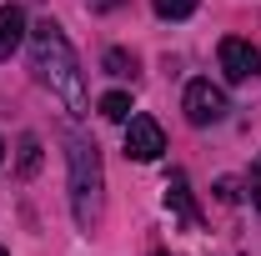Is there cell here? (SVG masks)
<instances>
[{
    "label": "cell",
    "mask_w": 261,
    "mask_h": 256,
    "mask_svg": "<svg viewBox=\"0 0 261 256\" xmlns=\"http://www.w3.org/2000/svg\"><path fill=\"white\" fill-rule=\"evenodd\" d=\"M25 40V10L20 5H0V61Z\"/></svg>",
    "instance_id": "cell-6"
},
{
    "label": "cell",
    "mask_w": 261,
    "mask_h": 256,
    "mask_svg": "<svg viewBox=\"0 0 261 256\" xmlns=\"http://www.w3.org/2000/svg\"><path fill=\"white\" fill-rule=\"evenodd\" d=\"M31 61H35V75L65 100V111L70 116H86L91 111V100H86V75H81V61H75V50H70V40L56 20H40L31 25Z\"/></svg>",
    "instance_id": "cell-1"
},
{
    "label": "cell",
    "mask_w": 261,
    "mask_h": 256,
    "mask_svg": "<svg viewBox=\"0 0 261 256\" xmlns=\"http://www.w3.org/2000/svg\"><path fill=\"white\" fill-rule=\"evenodd\" d=\"M246 191H251V201H256V206H261V161H256V171L246 176Z\"/></svg>",
    "instance_id": "cell-13"
},
{
    "label": "cell",
    "mask_w": 261,
    "mask_h": 256,
    "mask_svg": "<svg viewBox=\"0 0 261 256\" xmlns=\"http://www.w3.org/2000/svg\"><path fill=\"white\" fill-rule=\"evenodd\" d=\"M166 206H171V211H181L186 221H201V216H196V206H191V191H186V176H181V171H171V181H166Z\"/></svg>",
    "instance_id": "cell-7"
},
{
    "label": "cell",
    "mask_w": 261,
    "mask_h": 256,
    "mask_svg": "<svg viewBox=\"0 0 261 256\" xmlns=\"http://www.w3.org/2000/svg\"><path fill=\"white\" fill-rule=\"evenodd\" d=\"M0 256H5V251H0Z\"/></svg>",
    "instance_id": "cell-17"
},
{
    "label": "cell",
    "mask_w": 261,
    "mask_h": 256,
    "mask_svg": "<svg viewBox=\"0 0 261 256\" xmlns=\"http://www.w3.org/2000/svg\"><path fill=\"white\" fill-rule=\"evenodd\" d=\"M121 0H91V10H116Z\"/></svg>",
    "instance_id": "cell-14"
},
{
    "label": "cell",
    "mask_w": 261,
    "mask_h": 256,
    "mask_svg": "<svg viewBox=\"0 0 261 256\" xmlns=\"http://www.w3.org/2000/svg\"><path fill=\"white\" fill-rule=\"evenodd\" d=\"M216 196H221V201H241V186H236L231 176H221V181H216Z\"/></svg>",
    "instance_id": "cell-12"
},
{
    "label": "cell",
    "mask_w": 261,
    "mask_h": 256,
    "mask_svg": "<svg viewBox=\"0 0 261 256\" xmlns=\"http://www.w3.org/2000/svg\"><path fill=\"white\" fill-rule=\"evenodd\" d=\"M0 166H5V141H0Z\"/></svg>",
    "instance_id": "cell-15"
},
{
    "label": "cell",
    "mask_w": 261,
    "mask_h": 256,
    "mask_svg": "<svg viewBox=\"0 0 261 256\" xmlns=\"http://www.w3.org/2000/svg\"><path fill=\"white\" fill-rule=\"evenodd\" d=\"M196 5H201V0H156V15H161V20H186Z\"/></svg>",
    "instance_id": "cell-9"
},
{
    "label": "cell",
    "mask_w": 261,
    "mask_h": 256,
    "mask_svg": "<svg viewBox=\"0 0 261 256\" xmlns=\"http://www.w3.org/2000/svg\"><path fill=\"white\" fill-rule=\"evenodd\" d=\"M100 65H106V75H130V70H136V61H130L126 50H106Z\"/></svg>",
    "instance_id": "cell-10"
},
{
    "label": "cell",
    "mask_w": 261,
    "mask_h": 256,
    "mask_svg": "<svg viewBox=\"0 0 261 256\" xmlns=\"http://www.w3.org/2000/svg\"><path fill=\"white\" fill-rule=\"evenodd\" d=\"M161 151H166V131L151 116H130L126 121V156L146 166V161H161Z\"/></svg>",
    "instance_id": "cell-3"
},
{
    "label": "cell",
    "mask_w": 261,
    "mask_h": 256,
    "mask_svg": "<svg viewBox=\"0 0 261 256\" xmlns=\"http://www.w3.org/2000/svg\"><path fill=\"white\" fill-rule=\"evenodd\" d=\"M35 166H40V141H35V136H25V141H20V171H25V176H35Z\"/></svg>",
    "instance_id": "cell-11"
},
{
    "label": "cell",
    "mask_w": 261,
    "mask_h": 256,
    "mask_svg": "<svg viewBox=\"0 0 261 256\" xmlns=\"http://www.w3.org/2000/svg\"><path fill=\"white\" fill-rule=\"evenodd\" d=\"M156 256H161V251H156Z\"/></svg>",
    "instance_id": "cell-16"
},
{
    "label": "cell",
    "mask_w": 261,
    "mask_h": 256,
    "mask_svg": "<svg viewBox=\"0 0 261 256\" xmlns=\"http://www.w3.org/2000/svg\"><path fill=\"white\" fill-rule=\"evenodd\" d=\"M100 116H106V121H130V96H126V91L100 96Z\"/></svg>",
    "instance_id": "cell-8"
},
{
    "label": "cell",
    "mask_w": 261,
    "mask_h": 256,
    "mask_svg": "<svg viewBox=\"0 0 261 256\" xmlns=\"http://www.w3.org/2000/svg\"><path fill=\"white\" fill-rule=\"evenodd\" d=\"M181 106H186V121H191V126H211V121L226 116V96H221V86H211V81H191Z\"/></svg>",
    "instance_id": "cell-4"
},
{
    "label": "cell",
    "mask_w": 261,
    "mask_h": 256,
    "mask_svg": "<svg viewBox=\"0 0 261 256\" xmlns=\"http://www.w3.org/2000/svg\"><path fill=\"white\" fill-rule=\"evenodd\" d=\"M65 161H70V206H75V221L91 231V226L100 221V186H106V176H100V151L91 141L70 136Z\"/></svg>",
    "instance_id": "cell-2"
},
{
    "label": "cell",
    "mask_w": 261,
    "mask_h": 256,
    "mask_svg": "<svg viewBox=\"0 0 261 256\" xmlns=\"http://www.w3.org/2000/svg\"><path fill=\"white\" fill-rule=\"evenodd\" d=\"M221 70H226V81H251L261 70V50L251 45V40H236V35H226L221 40Z\"/></svg>",
    "instance_id": "cell-5"
}]
</instances>
